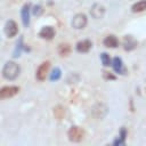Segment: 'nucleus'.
<instances>
[{
  "label": "nucleus",
  "mask_w": 146,
  "mask_h": 146,
  "mask_svg": "<svg viewBox=\"0 0 146 146\" xmlns=\"http://www.w3.org/2000/svg\"><path fill=\"white\" fill-rule=\"evenodd\" d=\"M104 46L108 48H116L119 46V41L114 35H107L104 39Z\"/></svg>",
  "instance_id": "4468645a"
},
{
  "label": "nucleus",
  "mask_w": 146,
  "mask_h": 146,
  "mask_svg": "<svg viewBox=\"0 0 146 146\" xmlns=\"http://www.w3.org/2000/svg\"><path fill=\"white\" fill-rule=\"evenodd\" d=\"M60 78V70L59 68H54L51 74H50V80L51 81H56Z\"/></svg>",
  "instance_id": "a211bd4d"
},
{
  "label": "nucleus",
  "mask_w": 146,
  "mask_h": 146,
  "mask_svg": "<svg viewBox=\"0 0 146 146\" xmlns=\"http://www.w3.org/2000/svg\"><path fill=\"white\" fill-rule=\"evenodd\" d=\"M67 136H68V139H70L71 141H73V143H79V141H81V140L83 139V137H84V131H83L82 128L74 125V127H71V128H70V130H68V132H67Z\"/></svg>",
  "instance_id": "f03ea898"
},
{
  "label": "nucleus",
  "mask_w": 146,
  "mask_h": 146,
  "mask_svg": "<svg viewBox=\"0 0 146 146\" xmlns=\"http://www.w3.org/2000/svg\"><path fill=\"white\" fill-rule=\"evenodd\" d=\"M54 114H55V116L59 120V119H62V117L64 116L65 111H64V108H63L62 106H57V107L54 110Z\"/></svg>",
  "instance_id": "f3484780"
},
{
  "label": "nucleus",
  "mask_w": 146,
  "mask_h": 146,
  "mask_svg": "<svg viewBox=\"0 0 146 146\" xmlns=\"http://www.w3.org/2000/svg\"><path fill=\"white\" fill-rule=\"evenodd\" d=\"M131 9H132L133 13H139V11L145 10L146 9V0H141V1L136 2L135 5H132Z\"/></svg>",
  "instance_id": "dca6fc26"
},
{
  "label": "nucleus",
  "mask_w": 146,
  "mask_h": 146,
  "mask_svg": "<svg viewBox=\"0 0 146 146\" xmlns=\"http://www.w3.org/2000/svg\"><path fill=\"white\" fill-rule=\"evenodd\" d=\"M87 22V16L84 14H76L72 19V26L76 30H81L86 27Z\"/></svg>",
  "instance_id": "20e7f679"
},
{
  "label": "nucleus",
  "mask_w": 146,
  "mask_h": 146,
  "mask_svg": "<svg viewBox=\"0 0 146 146\" xmlns=\"http://www.w3.org/2000/svg\"><path fill=\"white\" fill-rule=\"evenodd\" d=\"M100 59H102V63H103V65H105V66H108V65H111V58H110V56H108L107 54L103 52V54L100 55Z\"/></svg>",
  "instance_id": "6ab92c4d"
},
{
  "label": "nucleus",
  "mask_w": 146,
  "mask_h": 146,
  "mask_svg": "<svg viewBox=\"0 0 146 146\" xmlns=\"http://www.w3.org/2000/svg\"><path fill=\"white\" fill-rule=\"evenodd\" d=\"M58 54L62 56V57H65V56H68L70 52H71V46L68 43H60L58 46Z\"/></svg>",
  "instance_id": "2eb2a0df"
},
{
  "label": "nucleus",
  "mask_w": 146,
  "mask_h": 146,
  "mask_svg": "<svg viewBox=\"0 0 146 146\" xmlns=\"http://www.w3.org/2000/svg\"><path fill=\"white\" fill-rule=\"evenodd\" d=\"M42 7L41 6H39V5H36V6H34L33 7V15H35V16H40L41 14H42Z\"/></svg>",
  "instance_id": "aec40b11"
},
{
  "label": "nucleus",
  "mask_w": 146,
  "mask_h": 146,
  "mask_svg": "<svg viewBox=\"0 0 146 146\" xmlns=\"http://www.w3.org/2000/svg\"><path fill=\"white\" fill-rule=\"evenodd\" d=\"M18 32V26L14 21H8L5 26V33L8 38H14Z\"/></svg>",
  "instance_id": "0eeeda50"
},
{
  "label": "nucleus",
  "mask_w": 146,
  "mask_h": 146,
  "mask_svg": "<svg viewBox=\"0 0 146 146\" xmlns=\"http://www.w3.org/2000/svg\"><path fill=\"white\" fill-rule=\"evenodd\" d=\"M113 68H114V71H115L116 73H119V74H124V73L127 72V70H125V67H124V65H123L121 58H119V57H115V58L113 59Z\"/></svg>",
  "instance_id": "f8f14e48"
},
{
  "label": "nucleus",
  "mask_w": 146,
  "mask_h": 146,
  "mask_svg": "<svg viewBox=\"0 0 146 146\" xmlns=\"http://www.w3.org/2000/svg\"><path fill=\"white\" fill-rule=\"evenodd\" d=\"M39 36L46 40H51L55 36V30L51 26H43L40 32H39Z\"/></svg>",
  "instance_id": "1a4fd4ad"
},
{
  "label": "nucleus",
  "mask_w": 146,
  "mask_h": 146,
  "mask_svg": "<svg viewBox=\"0 0 146 146\" xmlns=\"http://www.w3.org/2000/svg\"><path fill=\"white\" fill-rule=\"evenodd\" d=\"M91 46H92V43L90 40H82L76 43V50L79 52H87L90 50Z\"/></svg>",
  "instance_id": "9b49d317"
},
{
  "label": "nucleus",
  "mask_w": 146,
  "mask_h": 146,
  "mask_svg": "<svg viewBox=\"0 0 146 146\" xmlns=\"http://www.w3.org/2000/svg\"><path fill=\"white\" fill-rule=\"evenodd\" d=\"M107 114V106L104 104H97L92 107V115L96 119H103Z\"/></svg>",
  "instance_id": "6e6552de"
},
{
  "label": "nucleus",
  "mask_w": 146,
  "mask_h": 146,
  "mask_svg": "<svg viewBox=\"0 0 146 146\" xmlns=\"http://www.w3.org/2000/svg\"><path fill=\"white\" fill-rule=\"evenodd\" d=\"M49 67H50V63L49 62H43L36 70V79L39 81H43L47 78V74L49 72Z\"/></svg>",
  "instance_id": "423d86ee"
},
{
  "label": "nucleus",
  "mask_w": 146,
  "mask_h": 146,
  "mask_svg": "<svg viewBox=\"0 0 146 146\" xmlns=\"http://www.w3.org/2000/svg\"><path fill=\"white\" fill-rule=\"evenodd\" d=\"M137 47V40L131 35H125L123 39V48L128 51L135 49Z\"/></svg>",
  "instance_id": "9d476101"
},
{
  "label": "nucleus",
  "mask_w": 146,
  "mask_h": 146,
  "mask_svg": "<svg viewBox=\"0 0 146 146\" xmlns=\"http://www.w3.org/2000/svg\"><path fill=\"white\" fill-rule=\"evenodd\" d=\"M19 88L16 86H7V87H2L0 89V98L6 99V98H11L13 96H15L16 94H18Z\"/></svg>",
  "instance_id": "7ed1b4c3"
},
{
  "label": "nucleus",
  "mask_w": 146,
  "mask_h": 146,
  "mask_svg": "<svg viewBox=\"0 0 146 146\" xmlns=\"http://www.w3.org/2000/svg\"><path fill=\"white\" fill-rule=\"evenodd\" d=\"M21 72V67L15 62H7L2 68V75L7 80H15Z\"/></svg>",
  "instance_id": "f257e3e1"
},
{
  "label": "nucleus",
  "mask_w": 146,
  "mask_h": 146,
  "mask_svg": "<svg viewBox=\"0 0 146 146\" xmlns=\"http://www.w3.org/2000/svg\"><path fill=\"white\" fill-rule=\"evenodd\" d=\"M90 15L96 19L103 18L105 15V7L100 3H94L90 9Z\"/></svg>",
  "instance_id": "39448f33"
},
{
  "label": "nucleus",
  "mask_w": 146,
  "mask_h": 146,
  "mask_svg": "<svg viewBox=\"0 0 146 146\" xmlns=\"http://www.w3.org/2000/svg\"><path fill=\"white\" fill-rule=\"evenodd\" d=\"M22 21L24 26H29L30 24V5H25L22 8Z\"/></svg>",
  "instance_id": "ddd939ff"
}]
</instances>
